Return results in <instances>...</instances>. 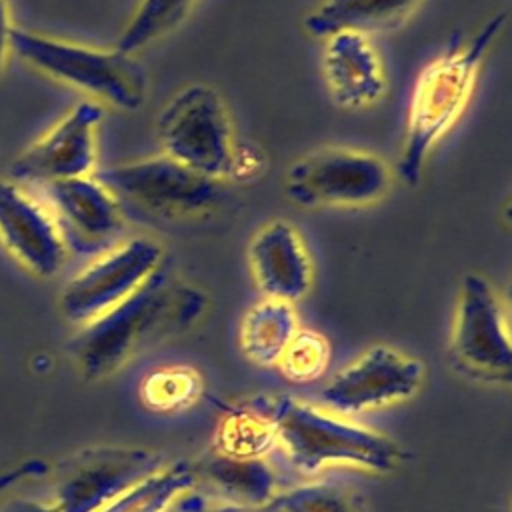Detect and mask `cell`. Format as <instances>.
Here are the masks:
<instances>
[{
  "instance_id": "1",
  "label": "cell",
  "mask_w": 512,
  "mask_h": 512,
  "mask_svg": "<svg viewBox=\"0 0 512 512\" xmlns=\"http://www.w3.org/2000/svg\"><path fill=\"white\" fill-rule=\"evenodd\" d=\"M206 306V294L162 260L130 296L82 324L66 348L86 378H102L144 348L188 330Z\"/></svg>"
},
{
  "instance_id": "2",
  "label": "cell",
  "mask_w": 512,
  "mask_h": 512,
  "mask_svg": "<svg viewBox=\"0 0 512 512\" xmlns=\"http://www.w3.org/2000/svg\"><path fill=\"white\" fill-rule=\"evenodd\" d=\"M504 24L506 14H494L466 44H452L428 62L416 78L396 166L408 186H418L430 152L466 110L482 60Z\"/></svg>"
},
{
  "instance_id": "3",
  "label": "cell",
  "mask_w": 512,
  "mask_h": 512,
  "mask_svg": "<svg viewBox=\"0 0 512 512\" xmlns=\"http://www.w3.org/2000/svg\"><path fill=\"white\" fill-rule=\"evenodd\" d=\"M10 48L42 74L86 92L98 104L134 112L148 98L144 66L118 48L98 50L22 28H12Z\"/></svg>"
},
{
  "instance_id": "4",
  "label": "cell",
  "mask_w": 512,
  "mask_h": 512,
  "mask_svg": "<svg viewBox=\"0 0 512 512\" xmlns=\"http://www.w3.org/2000/svg\"><path fill=\"white\" fill-rule=\"evenodd\" d=\"M262 408L270 416L276 440L304 474H314L328 462H352L376 472H388L398 462V448L390 438L294 398L278 396L262 402Z\"/></svg>"
},
{
  "instance_id": "5",
  "label": "cell",
  "mask_w": 512,
  "mask_h": 512,
  "mask_svg": "<svg viewBox=\"0 0 512 512\" xmlns=\"http://www.w3.org/2000/svg\"><path fill=\"white\" fill-rule=\"evenodd\" d=\"M162 154L208 178L230 176L236 144L222 96L210 84L184 86L156 122Z\"/></svg>"
},
{
  "instance_id": "6",
  "label": "cell",
  "mask_w": 512,
  "mask_h": 512,
  "mask_svg": "<svg viewBox=\"0 0 512 512\" xmlns=\"http://www.w3.org/2000/svg\"><path fill=\"white\" fill-rule=\"evenodd\" d=\"M390 184L382 158L348 148H324L290 164L284 176L288 198L304 208L364 206L380 200Z\"/></svg>"
},
{
  "instance_id": "7",
  "label": "cell",
  "mask_w": 512,
  "mask_h": 512,
  "mask_svg": "<svg viewBox=\"0 0 512 512\" xmlns=\"http://www.w3.org/2000/svg\"><path fill=\"white\" fill-rule=\"evenodd\" d=\"M162 462V454L146 448H84L58 464L52 504L58 512H98Z\"/></svg>"
},
{
  "instance_id": "8",
  "label": "cell",
  "mask_w": 512,
  "mask_h": 512,
  "mask_svg": "<svg viewBox=\"0 0 512 512\" xmlns=\"http://www.w3.org/2000/svg\"><path fill=\"white\" fill-rule=\"evenodd\" d=\"M116 200L126 198L164 214H198L220 204L222 180L190 170L166 154L92 172Z\"/></svg>"
},
{
  "instance_id": "9",
  "label": "cell",
  "mask_w": 512,
  "mask_h": 512,
  "mask_svg": "<svg viewBox=\"0 0 512 512\" xmlns=\"http://www.w3.org/2000/svg\"><path fill=\"white\" fill-rule=\"evenodd\" d=\"M162 260V246L154 238L136 236L116 244L64 286L62 314L80 326L94 320L140 288Z\"/></svg>"
},
{
  "instance_id": "10",
  "label": "cell",
  "mask_w": 512,
  "mask_h": 512,
  "mask_svg": "<svg viewBox=\"0 0 512 512\" xmlns=\"http://www.w3.org/2000/svg\"><path fill=\"white\" fill-rule=\"evenodd\" d=\"M452 356L476 378L510 382L512 346L504 312L494 288L480 274H466L460 282Z\"/></svg>"
},
{
  "instance_id": "11",
  "label": "cell",
  "mask_w": 512,
  "mask_h": 512,
  "mask_svg": "<svg viewBox=\"0 0 512 512\" xmlns=\"http://www.w3.org/2000/svg\"><path fill=\"white\" fill-rule=\"evenodd\" d=\"M44 196L66 250L102 254L120 244V202L94 174L44 184Z\"/></svg>"
},
{
  "instance_id": "12",
  "label": "cell",
  "mask_w": 512,
  "mask_h": 512,
  "mask_svg": "<svg viewBox=\"0 0 512 512\" xmlns=\"http://www.w3.org/2000/svg\"><path fill=\"white\" fill-rule=\"evenodd\" d=\"M102 116L104 108L94 100L76 104L10 164V178L44 186L92 174L96 164V128Z\"/></svg>"
},
{
  "instance_id": "13",
  "label": "cell",
  "mask_w": 512,
  "mask_h": 512,
  "mask_svg": "<svg viewBox=\"0 0 512 512\" xmlns=\"http://www.w3.org/2000/svg\"><path fill=\"white\" fill-rule=\"evenodd\" d=\"M422 380V364L388 346H374L346 366L320 394L342 414L362 412L412 396Z\"/></svg>"
},
{
  "instance_id": "14",
  "label": "cell",
  "mask_w": 512,
  "mask_h": 512,
  "mask_svg": "<svg viewBox=\"0 0 512 512\" xmlns=\"http://www.w3.org/2000/svg\"><path fill=\"white\" fill-rule=\"evenodd\" d=\"M0 240L36 276H54L66 256L58 226L38 198L14 180H0Z\"/></svg>"
},
{
  "instance_id": "15",
  "label": "cell",
  "mask_w": 512,
  "mask_h": 512,
  "mask_svg": "<svg viewBox=\"0 0 512 512\" xmlns=\"http://www.w3.org/2000/svg\"><path fill=\"white\" fill-rule=\"evenodd\" d=\"M248 262L256 286L266 298L296 302L312 282V264L298 230L274 220L260 228L248 244Z\"/></svg>"
},
{
  "instance_id": "16",
  "label": "cell",
  "mask_w": 512,
  "mask_h": 512,
  "mask_svg": "<svg viewBox=\"0 0 512 512\" xmlns=\"http://www.w3.org/2000/svg\"><path fill=\"white\" fill-rule=\"evenodd\" d=\"M322 74L336 106L360 110L386 94V74L372 42L358 32L324 38Z\"/></svg>"
},
{
  "instance_id": "17",
  "label": "cell",
  "mask_w": 512,
  "mask_h": 512,
  "mask_svg": "<svg viewBox=\"0 0 512 512\" xmlns=\"http://www.w3.org/2000/svg\"><path fill=\"white\" fill-rule=\"evenodd\" d=\"M420 0H322L302 20L306 34L328 38L336 32L368 34L400 24Z\"/></svg>"
},
{
  "instance_id": "18",
  "label": "cell",
  "mask_w": 512,
  "mask_h": 512,
  "mask_svg": "<svg viewBox=\"0 0 512 512\" xmlns=\"http://www.w3.org/2000/svg\"><path fill=\"white\" fill-rule=\"evenodd\" d=\"M192 466L196 476L208 478L222 494L232 498V504L260 506L274 496V472L260 456H236L218 450Z\"/></svg>"
},
{
  "instance_id": "19",
  "label": "cell",
  "mask_w": 512,
  "mask_h": 512,
  "mask_svg": "<svg viewBox=\"0 0 512 512\" xmlns=\"http://www.w3.org/2000/svg\"><path fill=\"white\" fill-rule=\"evenodd\" d=\"M296 330L292 304L264 298L246 312L240 328V346L254 364L272 366L278 364Z\"/></svg>"
},
{
  "instance_id": "20",
  "label": "cell",
  "mask_w": 512,
  "mask_h": 512,
  "mask_svg": "<svg viewBox=\"0 0 512 512\" xmlns=\"http://www.w3.org/2000/svg\"><path fill=\"white\" fill-rule=\"evenodd\" d=\"M194 482V466L180 460L140 480L98 512H166L174 498L186 494Z\"/></svg>"
},
{
  "instance_id": "21",
  "label": "cell",
  "mask_w": 512,
  "mask_h": 512,
  "mask_svg": "<svg viewBox=\"0 0 512 512\" xmlns=\"http://www.w3.org/2000/svg\"><path fill=\"white\" fill-rule=\"evenodd\" d=\"M198 0H140L116 48L124 54H136L158 38L180 26Z\"/></svg>"
},
{
  "instance_id": "22",
  "label": "cell",
  "mask_w": 512,
  "mask_h": 512,
  "mask_svg": "<svg viewBox=\"0 0 512 512\" xmlns=\"http://www.w3.org/2000/svg\"><path fill=\"white\" fill-rule=\"evenodd\" d=\"M276 440L270 416L260 412H234L218 430V450L236 456H260Z\"/></svg>"
},
{
  "instance_id": "23",
  "label": "cell",
  "mask_w": 512,
  "mask_h": 512,
  "mask_svg": "<svg viewBox=\"0 0 512 512\" xmlns=\"http://www.w3.org/2000/svg\"><path fill=\"white\" fill-rule=\"evenodd\" d=\"M328 360L330 346L322 334L314 330H296L282 352L278 366L288 380L302 384L316 380L326 370Z\"/></svg>"
},
{
  "instance_id": "24",
  "label": "cell",
  "mask_w": 512,
  "mask_h": 512,
  "mask_svg": "<svg viewBox=\"0 0 512 512\" xmlns=\"http://www.w3.org/2000/svg\"><path fill=\"white\" fill-rule=\"evenodd\" d=\"M200 392L196 372L184 366H170L152 372L142 382V398L154 410H178L188 406Z\"/></svg>"
},
{
  "instance_id": "25",
  "label": "cell",
  "mask_w": 512,
  "mask_h": 512,
  "mask_svg": "<svg viewBox=\"0 0 512 512\" xmlns=\"http://www.w3.org/2000/svg\"><path fill=\"white\" fill-rule=\"evenodd\" d=\"M272 504L282 512H362L350 492L328 482L296 486L272 496Z\"/></svg>"
},
{
  "instance_id": "26",
  "label": "cell",
  "mask_w": 512,
  "mask_h": 512,
  "mask_svg": "<svg viewBox=\"0 0 512 512\" xmlns=\"http://www.w3.org/2000/svg\"><path fill=\"white\" fill-rule=\"evenodd\" d=\"M178 512H282L278 510L272 500L260 506H244V504H216V502H208L202 496L194 494V496H186L180 500L178 504Z\"/></svg>"
},
{
  "instance_id": "27",
  "label": "cell",
  "mask_w": 512,
  "mask_h": 512,
  "mask_svg": "<svg viewBox=\"0 0 512 512\" xmlns=\"http://www.w3.org/2000/svg\"><path fill=\"white\" fill-rule=\"evenodd\" d=\"M46 472H48V464L44 460H38V458L22 460V462L14 464L12 468H6L4 472H0V494H4L6 490H10L12 486H16L24 480L44 476Z\"/></svg>"
},
{
  "instance_id": "28",
  "label": "cell",
  "mask_w": 512,
  "mask_h": 512,
  "mask_svg": "<svg viewBox=\"0 0 512 512\" xmlns=\"http://www.w3.org/2000/svg\"><path fill=\"white\" fill-rule=\"evenodd\" d=\"M10 34H12V26H10V16H8V4H6V0H0V74L4 70L6 54L10 48Z\"/></svg>"
},
{
  "instance_id": "29",
  "label": "cell",
  "mask_w": 512,
  "mask_h": 512,
  "mask_svg": "<svg viewBox=\"0 0 512 512\" xmlns=\"http://www.w3.org/2000/svg\"><path fill=\"white\" fill-rule=\"evenodd\" d=\"M0 512H58V510L54 508V504H42L38 500L16 498V500H10Z\"/></svg>"
}]
</instances>
